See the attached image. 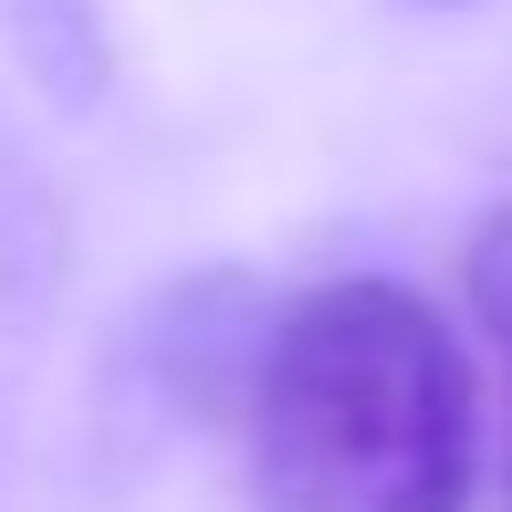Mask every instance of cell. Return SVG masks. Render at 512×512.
I'll return each instance as SVG.
<instances>
[{"instance_id":"obj_1","label":"cell","mask_w":512,"mask_h":512,"mask_svg":"<svg viewBox=\"0 0 512 512\" xmlns=\"http://www.w3.org/2000/svg\"><path fill=\"white\" fill-rule=\"evenodd\" d=\"M251 512H460L471 502V366L429 293L335 272L293 293L241 387Z\"/></svg>"},{"instance_id":"obj_2","label":"cell","mask_w":512,"mask_h":512,"mask_svg":"<svg viewBox=\"0 0 512 512\" xmlns=\"http://www.w3.org/2000/svg\"><path fill=\"white\" fill-rule=\"evenodd\" d=\"M272 314L283 304L251 272H189L126 324V377L157 398V418H241Z\"/></svg>"},{"instance_id":"obj_3","label":"cell","mask_w":512,"mask_h":512,"mask_svg":"<svg viewBox=\"0 0 512 512\" xmlns=\"http://www.w3.org/2000/svg\"><path fill=\"white\" fill-rule=\"evenodd\" d=\"M460 283H471L481 345L502 366V481H512V199H492L471 220V251H460Z\"/></svg>"},{"instance_id":"obj_4","label":"cell","mask_w":512,"mask_h":512,"mask_svg":"<svg viewBox=\"0 0 512 512\" xmlns=\"http://www.w3.org/2000/svg\"><path fill=\"white\" fill-rule=\"evenodd\" d=\"M429 11H450V0H429Z\"/></svg>"}]
</instances>
